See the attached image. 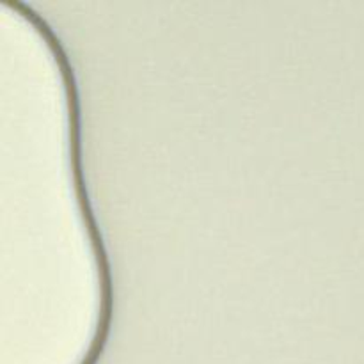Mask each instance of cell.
Wrapping results in <instances>:
<instances>
[{"label": "cell", "mask_w": 364, "mask_h": 364, "mask_svg": "<svg viewBox=\"0 0 364 364\" xmlns=\"http://www.w3.org/2000/svg\"><path fill=\"white\" fill-rule=\"evenodd\" d=\"M55 60H57V66H59L60 70V77H63L64 92H66L68 119H70V156H71V173H73L75 194H77L78 206H80V212L85 219V226L89 228V238H91L96 262H98L100 283H102V304H100V316H98V323H96L95 334H92L91 347H89L91 355L98 358L103 345H105V338L110 329V320H112V281H110L109 259H107V252H105V247H103V240H102V235H100L98 224H96L95 213H92L91 210L87 188H85L84 171H82L80 102H78L77 78H75L73 66H71L66 53L57 55Z\"/></svg>", "instance_id": "1"}]
</instances>
